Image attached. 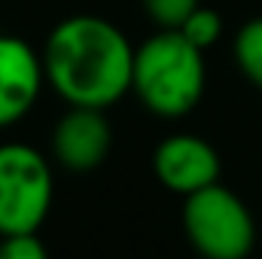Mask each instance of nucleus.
<instances>
[{
    "instance_id": "obj_3",
    "label": "nucleus",
    "mask_w": 262,
    "mask_h": 259,
    "mask_svg": "<svg viewBox=\"0 0 262 259\" xmlns=\"http://www.w3.org/2000/svg\"><path fill=\"white\" fill-rule=\"evenodd\" d=\"M183 232L207 259H244L256 244L250 207L220 180L183 198Z\"/></svg>"
},
{
    "instance_id": "obj_10",
    "label": "nucleus",
    "mask_w": 262,
    "mask_h": 259,
    "mask_svg": "<svg viewBox=\"0 0 262 259\" xmlns=\"http://www.w3.org/2000/svg\"><path fill=\"white\" fill-rule=\"evenodd\" d=\"M146 15L152 18V25L159 28H180L186 21V15L195 9L201 0H140Z\"/></svg>"
},
{
    "instance_id": "obj_8",
    "label": "nucleus",
    "mask_w": 262,
    "mask_h": 259,
    "mask_svg": "<svg viewBox=\"0 0 262 259\" xmlns=\"http://www.w3.org/2000/svg\"><path fill=\"white\" fill-rule=\"evenodd\" d=\"M232 52H235V64L244 73V79L262 92V15L241 25V31L235 34Z\"/></svg>"
},
{
    "instance_id": "obj_7",
    "label": "nucleus",
    "mask_w": 262,
    "mask_h": 259,
    "mask_svg": "<svg viewBox=\"0 0 262 259\" xmlns=\"http://www.w3.org/2000/svg\"><path fill=\"white\" fill-rule=\"evenodd\" d=\"M43 82V55L28 40L0 34V128H9L31 113Z\"/></svg>"
},
{
    "instance_id": "obj_4",
    "label": "nucleus",
    "mask_w": 262,
    "mask_h": 259,
    "mask_svg": "<svg viewBox=\"0 0 262 259\" xmlns=\"http://www.w3.org/2000/svg\"><path fill=\"white\" fill-rule=\"evenodd\" d=\"M52 168L28 143H0V235L40 232L52 207Z\"/></svg>"
},
{
    "instance_id": "obj_1",
    "label": "nucleus",
    "mask_w": 262,
    "mask_h": 259,
    "mask_svg": "<svg viewBox=\"0 0 262 259\" xmlns=\"http://www.w3.org/2000/svg\"><path fill=\"white\" fill-rule=\"evenodd\" d=\"M40 55L46 82L67 104L107 110L131 92L134 46L101 15L79 12L61 18Z\"/></svg>"
},
{
    "instance_id": "obj_5",
    "label": "nucleus",
    "mask_w": 262,
    "mask_h": 259,
    "mask_svg": "<svg viewBox=\"0 0 262 259\" xmlns=\"http://www.w3.org/2000/svg\"><path fill=\"white\" fill-rule=\"evenodd\" d=\"M156 180L174 195H192L220 180L223 162L213 143L198 134H171L152 153Z\"/></svg>"
},
{
    "instance_id": "obj_2",
    "label": "nucleus",
    "mask_w": 262,
    "mask_h": 259,
    "mask_svg": "<svg viewBox=\"0 0 262 259\" xmlns=\"http://www.w3.org/2000/svg\"><path fill=\"white\" fill-rule=\"evenodd\" d=\"M207 85L204 52L177 28H159L134 49L131 92L159 119H180L192 113Z\"/></svg>"
},
{
    "instance_id": "obj_11",
    "label": "nucleus",
    "mask_w": 262,
    "mask_h": 259,
    "mask_svg": "<svg viewBox=\"0 0 262 259\" xmlns=\"http://www.w3.org/2000/svg\"><path fill=\"white\" fill-rule=\"evenodd\" d=\"M43 256H49V247L37 232L0 235V259H43Z\"/></svg>"
},
{
    "instance_id": "obj_9",
    "label": "nucleus",
    "mask_w": 262,
    "mask_h": 259,
    "mask_svg": "<svg viewBox=\"0 0 262 259\" xmlns=\"http://www.w3.org/2000/svg\"><path fill=\"white\" fill-rule=\"evenodd\" d=\"M192 46H198L201 52H207L210 46H216V40L223 37V18H220V12L216 9H210V6H204V3H198L195 9L186 15V21L177 28Z\"/></svg>"
},
{
    "instance_id": "obj_6",
    "label": "nucleus",
    "mask_w": 262,
    "mask_h": 259,
    "mask_svg": "<svg viewBox=\"0 0 262 259\" xmlns=\"http://www.w3.org/2000/svg\"><path fill=\"white\" fill-rule=\"evenodd\" d=\"M113 146V128L101 107H76L67 104V113L55 122L52 131V156L55 162L73 171L89 174L104 165Z\"/></svg>"
}]
</instances>
